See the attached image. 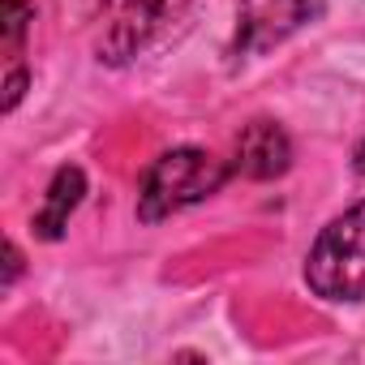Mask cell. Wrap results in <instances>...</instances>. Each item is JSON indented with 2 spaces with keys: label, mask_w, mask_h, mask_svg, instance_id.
<instances>
[{
  "label": "cell",
  "mask_w": 365,
  "mask_h": 365,
  "mask_svg": "<svg viewBox=\"0 0 365 365\" xmlns=\"http://www.w3.org/2000/svg\"><path fill=\"white\" fill-rule=\"evenodd\" d=\"M26 65L22 61H14L9 65V73H5V112H14L18 103H22V95H26Z\"/></svg>",
  "instance_id": "ba28073f"
},
{
  "label": "cell",
  "mask_w": 365,
  "mask_h": 365,
  "mask_svg": "<svg viewBox=\"0 0 365 365\" xmlns=\"http://www.w3.org/2000/svg\"><path fill=\"white\" fill-rule=\"evenodd\" d=\"M309 292L327 305H361L365 301V198L335 215L309 245L301 267Z\"/></svg>",
  "instance_id": "7a4b0ae2"
},
{
  "label": "cell",
  "mask_w": 365,
  "mask_h": 365,
  "mask_svg": "<svg viewBox=\"0 0 365 365\" xmlns=\"http://www.w3.org/2000/svg\"><path fill=\"white\" fill-rule=\"evenodd\" d=\"M194 0H108L99 14L95 52L103 65H129L142 56L168 26L180 22Z\"/></svg>",
  "instance_id": "3957f363"
},
{
  "label": "cell",
  "mask_w": 365,
  "mask_h": 365,
  "mask_svg": "<svg viewBox=\"0 0 365 365\" xmlns=\"http://www.w3.org/2000/svg\"><path fill=\"white\" fill-rule=\"evenodd\" d=\"M82 198H86V172L73 168V163H69V168H56L52 185H48V194H43V207H39V215H35V237L61 241L65 228H69V215L82 207Z\"/></svg>",
  "instance_id": "8992f818"
},
{
  "label": "cell",
  "mask_w": 365,
  "mask_h": 365,
  "mask_svg": "<svg viewBox=\"0 0 365 365\" xmlns=\"http://www.w3.org/2000/svg\"><path fill=\"white\" fill-rule=\"evenodd\" d=\"M292 168V138L275 120H250L232 150V176L245 180H275Z\"/></svg>",
  "instance_id": "5b68a950"
},
{
  "label": "cell",
  "mask_w": 365,
  "mask_h": 365,
  "mask_svg": "<svg viewBox=\"0 0 365 365\" xmlns=\"http://www.w3.org/2000/svg\"><path fill=\"white\" fill-rule=\"evenodd\" d=\"M322 9V0H241L237 9V52L258 56L297 35L314 14Z\"/></svg>",
  "instance_id": "277c9868"
},
{
  "label": "cell",
  "mask_w": 365,
  "mask_h": 365,
  "mask_svg": "<svg viewBox=\"0 0 365 365\" xmlns=\"http://www.w3.org/2000/svg\"><path fill=\"white\" fill-rule=\"evenodd\" d=\"M352 168H356V176H365V138H361L356 150H352Z\"/></svg>",
  "instance_id": "30bf717a"
},
{
  "label": "cell",
  "mask_w": 365,
  "mask_h": 365,
  "mask_svg": "<svg viewBox=\"0 0 365 365\" xmlns=\"http://www.w3.org/2000/svg\"><path fill=\"white\" fill-rule=\"evenodd\" d=\"M18 275H22V250L14 241H5V288H14Z\"/></svg>",
  "instance_id": "9c48e42d"
},
{
  "label": "cell",
  "mask_w": 365,
  "mask_h": 365,
  "mask_svg": "<svg viewBox=\"0 0 365 365\" xmlns=\"http://www.w3.org/2000/svg\"><path fill=\"white\" fill-rule=\"evenodd\" d=\"M232 176V163L215 159L202 146H176L163 150L146 176H142V190H138V220L142 224H159L172 220L180 211H190L198 202H207L211 194H220Z\"/></svg>",
  "instance_id": "6da1fadb"
},
{
  "label": "cell",
  "mask_w": 365,
  "mask_h": 365,
  "mask_svg": "<svg viewBox=\"0 0 365 365\" xmlns=\"http://www.w3.org/2000/svg\"><path fill=\"white\" fill-rule=\"evenodd\" d=\"M31 22H35V9L26 5V0H5V14H0V35H5V56H9V65L22 56Z\"/></svg>",
  "instance_id": "52a82bcc"
}]
</instances>
